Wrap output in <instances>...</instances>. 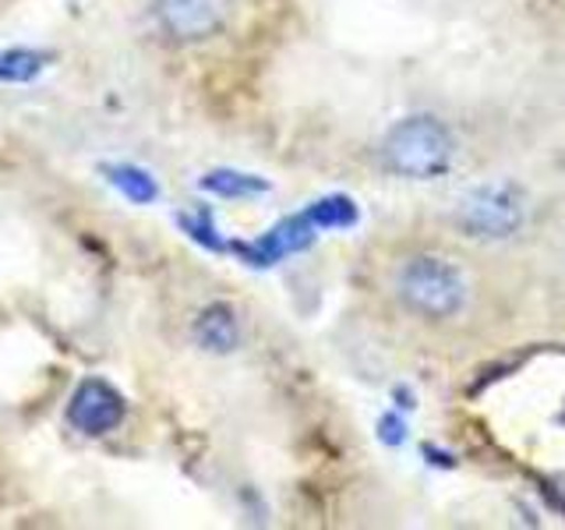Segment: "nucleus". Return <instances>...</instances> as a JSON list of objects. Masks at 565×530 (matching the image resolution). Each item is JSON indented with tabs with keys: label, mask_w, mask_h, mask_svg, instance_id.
<instances>
[{
	"label": "nucleus",
	"mask_w": 565,
	"mask_h": 530,
	"mask_svg": "<svg viewBox=\"0 0 565 530\" xmlns=\"http://www.w3.org/2000/svg\"><path fill=\"white\" fill-rule=\"evenodd\" d=\"M202 188L220 194V199H252V194L269 191V181H262L255 173H241V170H209L202 177Z\"/></svg>",
	"instance_id": "10"
},
{
	"label": "nucleus",
	"mask_w": 565,
	"mask_h": 530,
	"mask_svg": "<svg viewBox=\"0 0 565 530\" xmlns=\"http://www.w3.org/2000/svg\"><path fill=\"white\" fill-rule=\"evenodd\" d=\"M318 230H322V223H318L315 209L308 205L305 212H294L290 220L276 223L269 234H262L258 241H241V244H234V252L247 265L262 269V265H276L279 258H287L290 252H300V247H308Z\"/></svg>",
	"instance_id": "5"
},
{
	"label": "nucleus",
	"mask_w": 565,
	"mask_h": 530,
	"mask_svg": "<svg viewBox=\"0 0 565 530\" xmlns=\"http://www.w3.org/2000/svg\"><path fill=\"white\" fill-rule=\"evenodd\" d=\"M396 297L406 311L441 322V318L459 315V308L467 305V279L446 258L414 255L396 273Z\"/></svg>",
	"instance_id": "2"
},
{
	"label": "nucleus",
	"mask_w": 565,
	"mask_h": 530,
	"mask_svg": "<svg viewBox=\"0 0 565 530\" xmlns=\"http://www.w3.org/2000/svg\"><path fill=\"white\" fill-rule=\"evenodd\" d=\"M403 435H406V424L396 414H385L382 417V438L388 442V446H396V442H403Z\"/></svg>",
	"instance_id": "12"
},
{
	"label": "nucleus",
	"mask_w": 565,
	"mask_h": 530,
	"mask_svg": "<svg viewBox=\"0 0 565 530\" xmlns=\"http://www.w3.org/2000/svg\"><path fill=\"white\" fill-rule=\"evenodd\" d=\"M152 8L177 40H205L223 25V0H152Z\"/></svg>",
	"instance_id": "6"
},
{
	"label": "nucleus",
	"mask_w": 565,
	"mask_h": 530,
	"mask_svg": "<svg viewBox=\"0 0 565 530\" xmlns=\"http://www.w3.org/2000/svg\"><path fill=\"white\" fill-rule=\"evenodd\" d=\"M526 205H523V191L509 181H494V184H481L470 194L459 199L456 209V223L467 237L477 241H502L512 237L523 226Z\"/></svg>",
	"instance_id": "3"
},
{
	"label": "nucleus",
	"mask_w": 565,
	"mask_h": 530,
	"mask_svg": "<svg viewBox=\"0 0 565 530\" xmlns=\"http://www.w3.org/2000/svg\"><path fill=\"white\" fill-rule=\"evenodd\" d=\"M191 332H194V343H199L202 350H209V353H230V350H237V343H241L237 311L230 305H220V300L199 311Z\"/></svg>",
	"instance_id": "7"
},
{
	"label": "nucleus",
	"mask_w": 565,
	"mask_h": 530,
	"mask_svg": "<svg viewBox=\"0 0 565 530\" xmlns=\"http://www.w3.org/2000/svg\"><path fill=\"white\" fill-rule=\"evenodd\" d=\"M99 173L106 177V184L117 188L124 199L135 202V205H149L159 199V184L149 170H141L135 163H103Z\"/></svg>",
	"instance_id": "9"
},
{
	"label": "nucleus",
	"mask_w": 565,
	"mask_h": 530,
	"mask_svg": "<svg viewBox=\"0 0 565 530\" xmlns=\"http://www.w3.org/2000/svg\"><path fill=\"white\" fill-rule=\"evenodd\" d=\"M181 226H184V234H188L191 241H199V244L212 247V252H223V247H226V241L216 237V226H212L209 212H184V216H181Z\"/></svg>",
	"instance_id": "11"
},
{
	"label": "nucleus",
	"mask_w": 565,
	"mask_h": 530,
	"mask_svg": "<svg viewBox=\"0 0 565 530\" xmlns=\"http://www.w3.org/2000/svg\"><path fill=\"white\" fill-rule=\"evenodd\" d=\"M53 64V53L40 46H4L0 50V85H29Z\"/></svg>",
	"instance_id": "8"
},
{
	"label": "nucleus",
	"mask_w": 565,
	"mask_h": 530,
	"mask_svg": "<svg viewBox=\"0 0 565 530\" xmlns=\"http://www.w3.org/2000/svg\"><path fill=\"white\" fill-rule=\"evenodd\" d=\"M128 414V403H124L120 389H114L106 379H85L67 400V424L78 435L99 438L110 435L117 424Z\"/></svg>",
	"instance_id": "4"
},
{
	"label": "nucleus",
	"mask_w": 565,
	"mask_h": 530,
	"mask_svg": "<svg viewBox=\"0 0 565 530\" xmlns=\"http://www.w3.org/2000/svg\"><path fill=\"white\" fill-rule=\"evenodd\" d=\"M452 152H456L452 131L431 114H414L393 124L382 141L385 167L396 177H411V181L441 177L452 163Z\"/></svg>",
	"instance_id": "1"
}]
</instances>
